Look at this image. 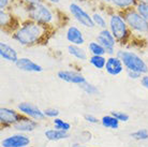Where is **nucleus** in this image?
<instances>
[{"label":"nucleus","mask_w":148,"mask_h":147,"mask_svg":"<svg viewBox=\"0 0 148 147\" xmlns=\"http://www.w3.org/2000/svg\"><path fill=\"white\" fill-rule=\"evenodd\" d=\"M52 28L31 19H25L19 24L17 29L12 32V38L23 46H34L46 41Z\"/></svg>","instance_id":"f257e3e1"},{"label":"nucleus","mask_w":148,"mask_h":147,"mask_svg":"<svg viewBox=\"0 0 148 147\" xmlns=\"http://www.w3.org/2000/svg\"><path fill=\"white\" fill-rule=\"evenodd\" d=\"M24 8L27 19H31L34 22L40 23L49 27H54L57 25L58 17L56 15V12L49 7L48 2H46L45 0L31 5H24Z\"/></svg>","instance_id":"f03ea898"},{"label":"nucleus","mask_w":148,"mask_h":147,"mask_svg":"<svg viewBox=\"0 0 148 147\" xmlns=\"http://www.w3.org/2000/svg\"><path fill=\"white\" fill-rule=\"evenodd\" d=\"M108 29L111 30L112 34L115 37L117 43L123 44L129 40L131 36V30L126 23L123 16L119 12H114L110 14L108 17Z\"/></svg>","instance_id":"7ed1b4c3"},{"label":"nucleus","mask_w":148,"mask_h":147,"mask_svg":"<svg viewBox=\"0 0 148 147\" xmlns=\"http://www.w3.org/2000/svg\"><path fill=\"white\" fill-rule=\"evenodd\" d=\"M116 56H118L121 59L123 66L127 70L136 71L140 72L143 75L148 73V66L145 63V60L140 55L132 51L127 49H118L116 52Z\"/></svg>","instance_id":"20e7f679"},{"label":"nucleus","mask_w":148,"mask_h":147,"mask_svg":"<svg viewBox=\"0 0 148 147\" xmlns=\"http://www.w3.org/2000/svg\"><path fill=\"white\" fill-rule=\"evenodd\" d=\"M119 13H121L132 32L136 34H148V22L135 10V8Z\"/></svg>","instance_id":"39448f33"},{"label":"nucleus","mask_w":148,"mask_h":147,"mask_svg":"<svg viewBox=\"0 0 148 147\" xmlns=\"http://www.w3.org/2000/svg\"><path fill=\"white\" fill-rule=\"evenodd\" d=\"M69 12L73 16V19L83 27L88 29H93L96 27L92 21V16L77 2H71L69 4Z\"/></svg>","instance_id":"423d86ee"},{"label":"nucleus","mask_w":148,"mask_h":147,"mask_svg":"<svg viewBox=\"0 0 148 147\" xmlns=\"http://www.w3.org/2000/svg\"><path fill=\"white\" fill-rule=\"evenodd\" d=\"M96 40L100 43L106 51V54L108 56H114L116 51H115V46H116V43L117 41L115 39V37L112 34L111 30L108 28H105V29H100V31L97 34Z\"/></svg>","instance_id":"0eeeda50"},{"label":"nucleus","mask_w":148,"mask_h":147,"mask_svg":"<svg viewBox=\"0 0 148 147\" xmlns=\"http://www.w3.org/2000/svg\"><path fill=\"white\" fill-rule=\"evenodd\" d=\"M17 110L19 113H22L24 116L32 118L34 120H43L46 116L44 114V111L40 110L38 106L34 105L29 102H22L17 105Z\"/></svg>","instance_id":"6e6552de"},{"label":"nucleus","mask_w":148,"mask_h":147,"mask_svg":"<svg viewBox=\"0 0 148 147\" xmlns=\"http://www.w3.org/2000/svg\"><path fill=\"white\" fill-rule=\"evenodd\" d=\"M57 76L59 77L61 81L71 83V84H76L78 86L87 82L83 74L74 70H60L57 73Z\"/></svg>","instance_id":"1a4fd4ad"},{"label":"nucleus","mask_w":148,"mask_h":147,"mask_svg":"<svg viewBox=\"0 0 148 147\" xmlns=\"http://www.w3.org/2000/svg\"><path fill=\"white\" fill-rule=\"evenodd\" d=\"M22 117V113H18L15 110H12L9 107H1L0 109V122H1V125L13 126Z\"/></svg>","instance_id":"9d476101"},{"label":"nucleus","mask_w":148,"mask_h":147,"mask_svg":"<svg viewBox=\"0 0 148 147\" xmlns=\"http://www.w3.org/2000/svg\"><path fill=\"white\" fill-rule=\"evenodd\" d=\"M16 68L21 71L24 72H30V73H40L43 71L42 66L38 65L37 63H34V60H31L30 58L27 57H21L15 63Z\"/></svg>","instance_id":"9b49d317"},{"label":"nucleus","mask_w":148,"mask_h":147,"mask_svg":"<svg viewBox=\"0 0 148 147\" xmlns=\"http://www.w3.org/2000/svg\"><path fill=\"white\" fill-rule=\"evenodd\" d=\"M123 69H126V68L123 66L121 59L119 58L118 56H110L106 59V63H105L104 70L106 71L110 75H113V76L119 75L120 73H122Z\"/></svg>","instance_id":"f8f14e48"},{"label":"nucleus","mask_w":148,"mask_h":147,"mask_svg":"<svg viewBox=\"0 0 148 147\" xmlns=\"http://www.w3.org/2000/svg\"><path fill=\"white\" fill-rule=\"evenodd\" d=\"M30 144V139L25 134H14L2 140V147H27Z\"/></svg>","instance_id":"ddd939ff"},{"label":"nucleus","mask_w":148,"mask_h":147,"mask_svg":"<svg viewBox=\"0 0 148 147\" xmlns=\"http://www.w3.org/2000/svg\"><path fill=\"white\" fill-rule=\"evenodd\" d=\"M66 39L70 44L74 45H83L85 43V37L84 33L77 26H70L68 27L67 31H66Z\"/></svg>","instance_id":"4468645a"},{"label":"nucleus","mask_w":148,"mask_h":147,"mask_svg":"<svg viewBox=\"0 0 148 147\" xmlns=\"http://www.w3.org/2000/svg\"><path fill=\"white\" fill-rule=\"evenodd\" d=\"M38 126V120H34L27 116H23L15 125H13V128L19 132H32L37 129Z\"/></svg>","instance_id":"2eb2a0df"},{"label":"nucleus","mask_w":148,"mask_h":147,"mask_svg":"<svg viewBox=\"0 0 148 147\" xmlns=\"http://www.w3.org/2000/svg\"><path fill=\"white\" fill-rule=\"evenodd\" d=\"M0 57L9 63H15L18 60V54L14 47H12L10 44H8L5 42L0 43Z\"/></svg>","instance_id":"dca6fc26"},{"label":"nucleus","mask_w":148,"mask_h":147,"mask_svg":"<svg viewBox=\"0 0 148 147\" xmlns=\"http://www.w3.org/2000/svg\"><path fill=\"white\" fill-rule=\"evenodd\" d=\"M44 135L48 141H55L56 142V141L68 139L69 137V132L54 128V129H47L44 132Z\"/></svg>","instance_id":"f3484780"},{"label":"nucleus","mask_w":148,"mask_h":147,"mask_svg":"<svg viewBox=\"0 0 148 147\" xmlns=\"http://www.w3.org/2000/svg\"><path fill=\"white\" fill-rule=\"evenodd\" d=\"M68 53L78 60H87V58H88L87 52L82 47L81 45L69 44L68 45Z\"/></svg>","instance_id":"a211bd4d"},{"label":"nucleus","mask_w":148,"mask_h":147,"mask_svg":"<svg viewBox=\"0 0 148 147\" xmlns=\"http://www.w3.org/2000/svg\"><path fill=\"white\" fill-rule=\"evenodd\" d=\"M111 4L118 11L122 12L135 8L137 4V0H111Z\"/></svg>","instance_id":"6ab92c4d"},{"label":"nucleus","mask_w":148,"mask_h":147,"mask_svg":"<svg viewBox=\"0 0 148 147\" xmlns=\"http://www.w3.org/2000/svg\"><path fill=\"white\" fill-rule=\"evenodd\" d=\"M13 19L14 16L11 14V12L9 10H0V26L2 31H7V29H10V25L11 23H13Z\"/></svg>","instance_id":"aec40b11"},{"label":"nucleus","mask_w":148,"mask_h":147,"mask_svg":"<svg viewBox=\"0 0 148 147\" xmlns=\"http://www.w3.org/2000/svg\"><path fill=\"white\" fill-rule=\"evenodd\" d=\"M88 51L91 55H99V56H104L106 54L105 48L98 42V41H90L88 43Z\"/></svg>","instance_id":"412c9836"},{"label":"nucleus","mask_w":148,"mask_h":147,"mask_svg":"<svg viewBox=\"0 0 148 147\" xmlns=\"http://www.w3.org/2000/svg\"><path fill=\"white\" fill-rule=\"evenodd\" d=\"M119 120L117 118H115L113 115H106V116H103L102 119H101V124L103 127L108 129H118L119 128Z\"/></svg>","instance_id":"4be33fe9"},{"label":"nucleus","mask_w":148,"mask_h":147,"mask_svg":"<svg viewBox=\"0 0 148 147\" xmlns=\"http://www.w3.org/2000/svg\"><path fill=\"white\" fill-rule=\"evenodd\" d=\"M106 59L104 56H99V55H91V57L89 58V63L92 67H95L98 70H102L105 68V63H106Z\"/></svg>","instance_id":"5701e85b"},{"label":"nucleus","mask_w":148,"mask_h":147,"mask_svg":"<svg viewBox=\"0 0 148 147\" xmlns=\"http://www.w3.org/2000/svg\"><path fill=\"white\" fill-rule=\"evenodd\" d=\"M91 16H92V21L95 23V26L98 27L99 29L108 28V21H106L102 14L98 13V12H95L93 14H91Z\"/></svg>","instance_id":"b1692460"},{"label":"nucleus","mask_w":148,"mask_h":147,"mask_svg":"<svg viewBox=\"0 0 148 147\" xmlns=\"http://www.w3.org/2000/svg\"><path fill=\"white\" fill-rule=\"evenodd\" d=\"M79 87L83 89V91L89 95V96H95V95H98L99 93V89L97 88L95 85L90 84L88 82H86L84 84L79 85Z\"/></svg>","instance_id":"393cba45"},{"label":"nucleus","mask_w":148,"mask_h":147,"mask_svg":"<svg viewBox=\"0 0 148 147\" xmlns=\"http://www.w3.org/2000/svg\"><path fill=\"white\" fill-rule=\"evenodd\" d=\"M53 124H54V127L56 129H59V130H62V131H67L69 132L71 129V125L69 122H64L62 119H60V118H54V120H53Z\"/></svg>","instance_id":"a878e982"},{"label":"nucleus","mask_w":148,"mask_h":147,"mask_svg":"<svg viewBox=\"0 0 148 147\" xmlns=\"http://www.w3.org/2000/svg\"><path fill=\"white\" fill-rule=\"evenodd\" d=\"M131 137H133L136 141H146L148 140V131L146 129H140L135 132L130 134Z\"/></svg>","instance_id":"bb28decb"},{"label":"nucleus","mask_w":148,"mask_h":147,"mask_svg":"<svg viewBox=\"0 0 148 147\" xmlns=\"http://www.w3.org/2000/svg\"><path fill=\"white\" fill-rule=\"evenodd\" d=\"M135 10L148 22V3L137 2V4L135 5Z\"/></svg>","instance_id":"cd10ccee"},{"label":"nucleus","mask_w":148,"mask_h":147,"mask_svg":"<svg viewBox=\"0 0 148 147\" xmlns=\"http://www.w3.org/2000/svg\"><path fill=\"white\" fill-rule=\"evenodd\" d=\"M111 114L121 122H127L129 120V115L126 114V113H123V112H119V111H116V112H115L114 111V112H112Z\"/></svg>","instance_id":"c85d7f7f"},{"label":"nucleus","mask_w":148,"mask_h":147,"mask_svg":"<svg viewBox=\"0 0 148 147\" xmlns=\"http://www.w3.org/2000/svg\"><path fill=\"white\" fill-rule=\"evenodd\" d=\"M44 114L46 117L49 118H57L59 116V111L57 109H45Z\"/></svg>","instance_id":"c756f323"},{"label":"nucleus","mask_w":148,"mask_h":147,"mask_svg":"<svg viewBox=\"0 0 148 147\" xmlns=\"http://www.w3.org/2000/svg\"><path fill=\"white\" fill-rule=\"evenodd\" d=\"M127 74H128V77L131 78V80H138L143 76V74L140 73V72H136V71H130L127 70Z\"/></svg>","instance_id":"7c9ffc66"},{"label":"nucleus","mask_w":148,"mask_h":147,"mask_svg":"<svg viewBox=\"0 0 148 147\" xmlns=\"http://www.w3.org/2000/svg\"><path fill=\"white\" fill-rule=\"evenodd\" d=\"M13 0H0V10H9Z\"/></svg>","instance_id":"2f4dec72"},{"label":"nucleus","mask_w":148,"mask_h":147,"mask_svg":"<svg viewBox=\"0 0 148 147\" xmlns=\"http://www.w3.org/2000/svg\"><path fill=\"white\" fill-rule=\"evenodd\" d=\"M85 119H86V122H88L89 124H98V122H100L96 116H93V115H91V114L85 115Z\"/></svg>","instance_id":"473e14b6"},{"label":"nucleus","mask_w":148,"mask_h":147,"mask_svg":"<svg viewBox=\"0 0 148 147\" xmlns=\"http://www.w3.org/2000/svg\"><path fill=\"white\" fill-rule=\"evenodd\" d=\"M18 1L23 5H31V4L41 2V1H43V0H18Z\"/></svg>","instance_id":"72a5a7b5"},{"label":"nucleus","mask_w":148,"mask_h":147,"mask_svg":"<svg viewBox=\"0 0 148 147\" xmlns=\"http://www.w3.org/2000/svg\"><path fill=\"white\" fill-rule=\"evenodd\" d=\"M141 84L144 88H146L148 90V75L147 74H144V75L141 77Z\"/></svg>","instance_id":"f704fd0d"},{"label":"nucleus","mask_w":148,"mask_h":147,"mask_svg":"<svg viewBox=\"0 0 148 147\" xmlns=\"http://www.w3.org/2000/svg\"><path fill=\"white\" fill-rule=\"evenodd\" d=\"M46 2L48 3H52V4H58L60 2V0H45Z\"/></svg>","instance_id":"c9c22d12"},{"label":"nucleus","mask_w":148,"mask_h":147,"mask_svg":"<svg viewBox=\"0 0 148 147\" xmlns=\"http://www.w3.org/2000/svg\"><path fill=\"white\" fill-rule=\"evenodd\" d=\"M137 2H144V3H148V0H137Z\"/></svg>","instance_id":"e433bc0d"},{"label":"nucleus","mask_w":148,"mask_h":147,"mask_svg":"<svg viewBox=\"0 0 148 147\" xmlns=\"http://www.w3.org/2000/svg\"><path fill=\"white\" fill-rule=\"evenodd\" d=\"M102 1H103L104 3H106V4H111V0H102Z\"/></svg>","instance_id":"4c0bfd02"},{"label":"nucleus","mask_w":148,"mask_h":147,"mask_svg":"<svg viewBox=\"0 0 148 147\" xmlns=\"http://www.w3.org/2000/svg\"><path fill=\"white\" fill-rule=\"evenodd\" d=\"M75 147H86V146H75Z\"/></svg>","instance_id":"58836bf2"}]
</instances>
